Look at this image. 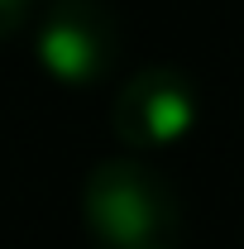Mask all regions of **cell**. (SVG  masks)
Returning a JSON list of instances; mask_svg holds the SVG:
<instances>
[{
	"label": "cell",
	"mask_w": 244,
	"mask_h": 249,
	"mask_svg": "<svg viewBox=\"0 0 244 249\" xmlns=\"http://www.w3.org/2000/svg\"><path fill=\"white\" fill-rule=\"evenodd\" d=\"M82 225L96 249H182V196L153 163L115 154L82 182Z\"/></svg>",
	"instance_id": "1"
},
{
	"label": "cell",
	"mask_w": 244,
	"mask_h": 249,
	"mask_svg": "<svg viewBox=\"0 0 244 249\" xmlns=\"http://www.w3.org/2000/svg\"><path fill=\"white\" fill-rule=\"evenodd\" d=\"M120 58V19L105 0H53L38 19V62L67 82H101Z\"/></svg>",
	"instance_id": "2"
},
{
	"label": "cell",
	"mask_w": 244,
	"mask_h": 249,
	"mask_svg": "<svg viewBox=\"0 0 244 249\" xmlns=\"http://www.w3.org/2000/svg\"><path fill=\"white\" fill-rule=\"evenodd\" d=\"M201 96L196 82L177 67H139L110 101V129L124 149H163L196 124Z\"/></svg>",
	"instance_id": "3"
},
{
	"label": "cell",
	"mask_w": 244,
	"mask_h": 249,
	"mask_svg": "<svg viewBox=\"0 0 244 249\" xmlns=\"http://www.w3.org/2000/svg\"><path fill=\"white\" fill-rule=\"evenodd\" d=\"M29 10H34V0H0V38H10L29 19Z\"/></svg>",
	"instance_id": "4"
}]
</instances>
